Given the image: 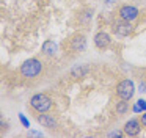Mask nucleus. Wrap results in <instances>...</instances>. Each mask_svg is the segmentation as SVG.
<instances>
[{
  "instance_id": "obj_12",
  "label": "nucleus",
  "mask_w": 146,
  "mask_h": 138,
  "mask_svg": "<svg viewBox=\"0 0 146 138\" xmlns=\"http://www.w3.org/2000/svg\"><path fill=\"white\" fill-rule=\"evenodd\" d=\"M133 111H135V113H140V111H146V100L145 99H138V100H137V104H135V105H133Z\"/></svg>"
},
{
  "instance_id": "obj_16",
  "label": "nucleus",
  "mask_w": 146,
  "mask_h": 138,
  "mask_svg": "<svg viewBox=\"0 0 146 138\" xmlns=\"http://www.w3.org/2000/svg\"><path fill=\"white\" fill-rule=\"evenodd\" d=\"M19 118H21V121H22V124L25 125V127H30V125H29V121H27V119H25V116H24V115H21Z\"/></svg>"
},
{
  "instance_id": "obj_7",
  "label": "nucleus",
  "mask_w": 146,
  "mask_h": 138,
  "mask_svg": "<svg viewBox=\"0 0 146 138\" xmlns=\"http://www.w3.org/2000/svg\"><path fill=\"white\" fill-rule=\"evenodd\" d=\"M36 121H38L42 127L49 129V130H55V129L58 127V122H57V119H55V116L50 115V113H47V111L39 113V115L36 116Z\"/></svg>"
},
{
  "instance_id": "obj_14",
  "label": "nucleus",
  "mask_w": 146,
  "mask_h": 138,
  "mask_svg": "<svg viewBox=\"0 0 146 138\" xmlns=\"http://www.w3.org/2000/svg\"><path fill=\"white\" fill-rule=\"evenodd\" d=\"M138 88H140V91H141V93H146V82H140Z\"/></svg>"
},
{
  "instance_id": "obj_6",
  "label": "nucleus",
  "mask_w": 146,
  "mask_h": 138,
  "mask_svg": "<svg viewBox=\"0 0 146 138\" xmlns=\"http://www.w3.org/2000/svg\"><path fill=\"white\" fill-rule=\"evenodd\" d=\"M138 14H140V11L132 5H121L119 8H118V17L126 19V21H130V22L137 21V19H138Z\"/></svg>"
},
{
  "instance_id": "obj_10",
  "label": "nucleus",
  "mask_w": 146,
  "mask_h": 138,
  "mask_svg": "<svg viewBox=\"0 0 146 138\" xmlns=\"http://www.w3.org/2000/svg\"><path fill=\"white\" fill-rule=\"evenodd\" d=\"M57 44L54 42V41H50V39H47V41H44L42 42V47H41V52H42V55H46V56H54L55 53H57Z\"/></svg>"
},
{
  "instance_id": "obj_13",
  "label": "nucleus",
  "mask_w": 146,
  "mask_h": 138,
  "mask_svg": "<svg viewBox=\"0 0 146 138\" xmlns=\"http://www.w3.org/2000/svg\"><path fill=\"white\" fill-rule=\"evenodd\" d=\"M140 122H141V125L146 129V111H143L141 115H140Z\"/></svg>"
},
{
  "instance_id": "obj_2",
  "label": "nucleus",
  "mask_w": 146,
  "mask_h": 138,
  "mask_svg": "<svg viewBox=\"0 0 146 138\" xmlns=\"http://www.w3.org/2000/svg\"><path fill=\"white\" fill-rule=\"evenodd\" d=\"M30 107H32L36 113H46L54 107V102H52V99L47 94L38 93V94H35V96H32V99H30Z\"/></svg>"
},
{
  "instance_id": "obj_5",
  "label": "nucleus",
  "mask_w": 146,
  "mask_h": 138,
  "mask_svg": "<svg viewBox=\"0 0 146 138\" xmlns=\"http://www.w3.org/2000/svg\"><path fill=\"white\" fill-rule=\"evenodd\" d=\"M68 49L74 53H80L86 49V38L83 33H74L72 36L68 39Z\"/></svg>"
},
{
  "instance_id": "obj_1",
  "label": "nucleus",
  "mask_w": 146,
  "mask_h": 138,
  "mask_svg": "<svg viewBox=\"0 0 146 138\" xmlns=\"http://www.w3.org/2000/svg\"><path fill=\"white\" fill-rule=\"evenodd\" d=\"M19 72H21L22 77L35 78V77H38V75L42 72V63L39 61L38 58H29V60H25V61L21 64Z\"/></svg>"
},
{
  "instance_id": "obj_4",
  "label": "nucleus",
  "mask_w": 146,
  "mask_h": 138,
  "mask_svg": "<svg viewBox=\"0 0 146 138\" xmlns=\"http://www.w3.org/2000/svg\"><path fill=\"white\" fill-rule=\"evenodd\" d=\"M135 94V85H133L132 80L129 78H124L121 80L119 83L116 85V96L119 99H124V100H130Z\"/></svg>"
},
{
  "instance_id": "obj_15",
  "label": "nucleus",
  "mask_w": 146,
  "mask_h": 138,
  "mask_svg": "<svg viewBox=\"0 0 146 138\" xmlns=\"http://www.w3.org/2000/svg\"><path fill=\"white\" fill-rule=\"evenodd\" d=\"M124 135V132H111V133H108V137H123Z\"/></svg>"
},
{
  "instance_id": "obj_3",
  "label": "nucleus",
  "mask_w": 146,
  "mask_h": 138,
  "mask_svg": "<svg viewBox=\"0 0 146 138\" xmlns=\"http://www.w3.org/2000/svg\"><path fill=\"white\" fill-rule=\"evenodd\" d=\"M110 28L118 36H129V34L133 33V24L130 21H126V19H121V17L111 21Z\"/></svg>"
},
{
  "instance_id": "obj_11",
  "label": "nucleus",
  "mask_w": 146,
  "mask_h": 138,
  "mask_svg": "<svg viewBox=\"0 0 146 138\" xmlns=\"http://www.w3.org/2000/svg\"><path fill=\"white\" fill-rule=\"evenodd\" d=\"M129 111V102L124 99H119V102H116V113L118 115H126Z\"/></svg>"
},
{
  "instance_id": "obj_8",
  "label": "nucleus",
  "mask_w": 146,
  "mask_h": 138,
  "mask_svg": "<svg viewBox=\"0 0 146 138\" xmlns=\"http://www.w3.org/2000/svg\"><path fill=\"white\" fill-rule=\"evenodd\" d=\"M141 122H140V118H132L129 119V121L124 124V135H127V137H137V135L141 132Z\"/></svg>"
},
{
  "instance_id": "obj_9",
  "label": "nucleus",
  "mask_w": 146,
  "mask_h": 138,
  "mask_svg": "<svg viewBox=\"0 0 146 138\" xmlns=\"http://www.w3.org/2000/svg\"><path fill=\"white\" fill-rule=\"evenodd\" d=\"M93 41H94V46L98 47V49L104 50V49H107V47L111 44V36L107 33V31L101 30V31H98V33L94 34V39Z\"/></svg>"
}]
</instances>
